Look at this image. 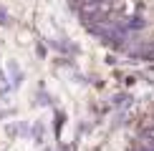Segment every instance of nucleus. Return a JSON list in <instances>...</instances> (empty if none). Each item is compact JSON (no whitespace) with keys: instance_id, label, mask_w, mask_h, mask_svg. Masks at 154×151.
<instances>
[{"instance_id":"nucleus-1","label":"nucleus","mask_w":154,"mask_h":151,"mask_svg":"<svg viewBox=\"0 0 154 151\" xmlns=\"http://www.w3.org/2000/svg\"><path fill=\"white\" fill-rule=\"evenodd\" d=\"M79 18L106 46L154 61V0H71Z\"/></svg>"}]
</instances>
